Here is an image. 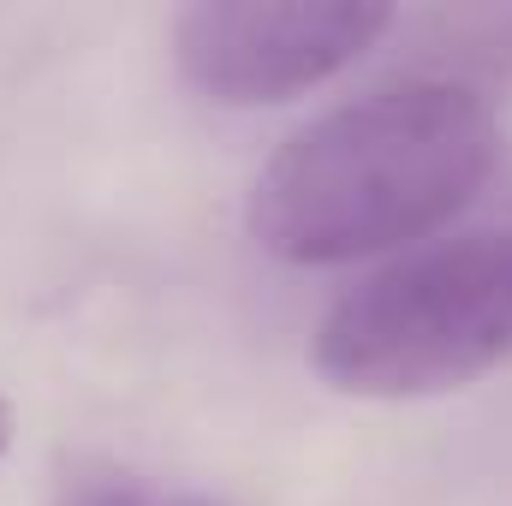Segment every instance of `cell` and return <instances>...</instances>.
Here are the masks:
<instances>
[{"label": "cell", "mask_w": 512, "mask_h": 506, "mask_svg": "<svg viewBox=\"0 0 512 506\" xmlns=\"http://www.w3.org/2000/svg\"><path fill=\"white\" fill-rule=\"evenodd\" d=\"M393 24L376 0H191L167 24V54L215 108H280L352 72Z\"/></svg>", "instance_id": "3957f363"}, {"label": "cell", "mask_w": 512, "mask_h": 506, "mask_svg": "<svg viewBox=\"0 0 512 506\" xmlns=\"http://www.w3.org/2000/svg\"><path fill=\"white\" fill-rule=\"evenodd\" d=\"M322 387L435 399L512 364V215L447 227L352 280L310 334Z\"/></svg>", "instance_id": "7a4b0ae2"}, {"label": "cell", "mask_w": 512, "mask_h": 506, "mask_svg": "<svg viewBox=\"0 0 512 506\" xmlns=\"http://www.w3.org/2000/svg\"><path fill=\"white\" fill-rule=\"evenodd\" d=\"M12 435H18V423H12V405L0 399V465H6V453H12Z\"/></svg>", "instance_id": "8992f818"}, {"label": "cell", "mask_w": 512, "mask_h": 506, "mask_svg": "<svg viewBox=\"0 0 512 506\" xmlns=\"http://www.w3.org/2000/svg\"><path fill=\"white\" fill-rule=\"evenodd\" d=\"M495 167L501 114L489 96L387 72L268 149L245 191V233L286 268L399 256L459 227Z\"/></svg>", "instance_id": "6da1fadb"}, {"label": "cell", "mask_w": 512, "mask_h": 506, "mask_svg": "<svg viewBox=\"0 0 512 506\" xmlns=\"http://www.w3.org/2000/svg\"><path fill=\"white\" fill-rule=\"evenodd\" d=\"M60 506H227L215 495H191V489H143V483H96V489H78L72 501Z\"/></svg>", "instance_id": "5b68a950"}, {"label": "cell", "mask_w": 512, "mask_h": 506, "mask_svg": "<svg viewBox=\"0 0 512 506\" xmlns=\"http://www.w3.org/2000/svg\"><path fill=\"white\" fill-rule=\"evenodd\" d=\"M405 54L393 72L441 78L477 96L512 90V6H435L411 24H399Z\"/></svg>", "instance_id": "277c9868"}]
</instances>
